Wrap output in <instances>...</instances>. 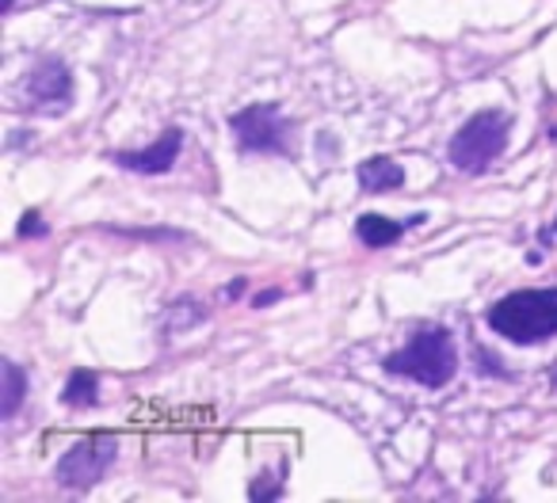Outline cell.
<instances>
[{
	"mask_svg": "<svg viewBox=\"0 0 557 503\" xmlns=\"http://www.w3.org/2000/svg\"><path fill=\"white\" fill-rule=\"evenodd\" d=\"M488 328L511 343H539L557 336V287L516 290L488 310Z\"/></svg>",
	"mask_w": 557,
	"mask_h": 503,
	"instance_id": "cell-1",
	"label": "cell"
},
{
	"mask_svg": "<svg viewBox=\"0 0 557 503\" xmlns=\"http://www.w3.org/2000/svg\"><path fill=\"white\" fill-rule=\"evenodd\" d=\"M389 374H401V378H412L417 386L440 389L455 378L458 370V351L455 340H450L447 328H420V332L409 336L397 355L386 359Z\"/></svg>",
	"mask_w": 557,
	"mask_h": 503,
	"instance_id": "cell-2",
	"label": "cell"
},
{
	"mask_svg": "<svg viewBox=\"0 0 557 503\" xmlns=\"http://www.w3.org/2000/svg\"><path fill=\"white\" fill-rule=\"evenodd\" d=\"M508 115L504 111H478L466 126H458V134L450 138V164L458 172H485L496 156L508 146Z\"/></svg>",
	"mask_w": 557,
	"mask_h": 503,
	"instance_id": "cell-3",
	"label": "cell"
},
{
	"mask_svg": "<svg viewBox=\"0 0 557 503\" xmlns=\"http://www.w3.org/2000/svg\"><path fill=\"white\" fill-rule=\"evenodd\" d=\"M237 146L245 153H287L290 149V123L275 103H256L230 118Z\"/></svg>",
	"mask_w": 557,
	"mask_h": 503,
	"instance_id": "cell-4",
	"label": "cell"
},
{
	"mask_svg": "<svg viewBox=\"0 0 557 503\" xmlns=\"http://www.w3.org/2000/svg\"><path fill=\"white\" fill-rule=\"evenodd\" d=\"M119 442L115 435H92V439H81L70 454L58 462V480L70 488H88L108 473V465L115 462Z\"/></svg>",
	"mask_w": 557,
	"mask_h": 503,
	"instance_id": "cell-5",
	"label": "cell"
},
{
	"mask_svg": "<svg viewBox=\"0 0 557 503\" xmlns=\"http://www.w3.org/2000/svg\"><path fill=\"white\" fill-rule=\"evenodd\" d=\"M27 92H32V103H39L42 111H65V103L73 96V80L65 62L47 58V62L35 65L32 77H27Z\"/></svg>",
	"mask_w": 557,
	"mask_h": 503,
	"instance_id": "cell-6",
	"label": "cell"
},
{
	"mask_svg": "<svg viewBox=\"0 0 557 503\" xmlns=\"http://www.w3.org/2000/svg\"><path fill=\"white\" fill-rule=\"evenodd\" d=\"M180 146H184V134L172 126L164 130L153 146L138 149V153H115V164L119 168H131V172H141V176H153V172H169L180 156Z\"/></svg>",
	"mask_w": 557,
	"mask_h": 503,
	"instance_id": "cell-7",
	"label": "cell"
},
{
	"mask_svg": "<svg viewBox=\"0 0 557 503\" xmlns=\"http://www.w3.org/2000/svg\"><path fill=\"white\" fill-rule=\"evenodd\" d=\"M359 184L371 194L397 191L405 184V168L397 161H389V156H371V161L359 164Z\"/></svg>",
	"mask_w": 557,
	"mask_h": 503,
	"instance_id": "cell-8",
	"label": "cell"
},
{
	"mask_svg": "<svg viewBox=\"0 0 557 503\" xmlns=\"http://www.w3.org/2000/svg\"><path fill=\"white\" fill-rule=\"evenodd\" d=\"M405 232V222H394V217H382V214H363L356 222V237L363 240L367 248H389L397 244Z\"/></svg>",
	"mask_w": 557,
	"mask_h": 503,
	"instance_id": "cell-9",
	"label": "cell"
},
{
	"mask_svg": "<svg viewBox=\"0 0 557 503\" xmlns=\"http://www.w3.org/2000/svg\"><path fill=\"white\" fill-rule=\"evenodd\" d=\"M96 374H88V370H73V378H70V386H65V404L70 408H88V404L96 401Z\"/></svg>",
	"mask_w": 557,
	"mask_h": 503,
	"instance_id": "cell-10",
	"label": "cell"
},
{
	"mask_svg": "<svg viewBox=\"0 0 557 503\" xmlns=\"http://www.w3.org/2000/svg\"><path fill=\"white\" fill-rule=\"evenodd\" d=\"M24 370L16 363H4V404H0V416H16L20 401H24Z\"/></svg>",
	"mask_w": 557,
	"mask_h": 503,
	"instance_id": "cell-11",
	"label": "cell"
},
{
	"mask_svg": "<svg viewBox=\"0 0 557 503\" xmlns=\"http://www.w3.org/2000/svg\"><path fill=\"white\" fill-rule=\"evenodd\" d=\"M32 232H35V237L42 232V217L39 214H27L24 225H20V237H32Z\"/></svg>",
	"mask_w": 557,
	"mask_h": 503,
	"instance_id": "cell-12",
	"label": "cell"
},
{
	"mask_svg": "<svg viewBox=\"0 0 557 503\" xmlns=\"http://www.w3.org/2000/svg\"><path fill=\"white\" fill-rule=\"evenodd\" d=\"M275 298H278V290H268V294L256 298V305H271V302H275Z\"/></svg>",
	"mask_w": 557,
	"mask_h": 503,
	"instance_id": "cell-13",
	"label": "cell"
},
{
	"mask_svg": "<svg viewBox=\"0 0 557 503\" xmlns=\"http://www.w3.org/2000/svg\"><path fill=\"white\" fill-rule=\"evenodd\" d=\"M549 381H554V386H557V366H554V370H549Z\"/></svg>",
	"mask_w": 557,
	"mask_h": 503,
	"instance_id": "cell-14",
	"label": "cell"
},
{
	"mask_svg": "<svg viewBox=\"0 0 557 503\" xmlns=\"http://www.w3.org/2000/svg\"><path fill=\"white\" fill-rule=\"evenodd\" d=\"M554 229H557V222H554Z\"/></svg>",
	"mask_w": 557,
	"mask_h": 503,
	"instance_id": "cell-15",
	"label": "cell"
}]
</instances>
